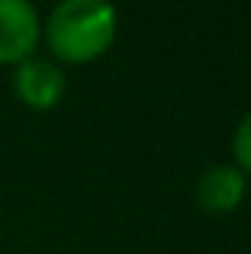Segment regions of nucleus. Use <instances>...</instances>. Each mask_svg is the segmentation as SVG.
I'll list each match as a JSON object with an SVG mask.
<instances>
[{
    "mask_svg": "<svg viewBox=\"0 0 251 254\" xmlns=\"http://www.w3.org/2000/svg\"><path fill=\"white\" fill-rule=\"evenodd\" d=\"M42 39L55 62L87 64L113 45L116 10L103 0H62L42 19Z\"/></svg>",
    "mask_w": 251,
    "mask_h": 254,
    "instance_id": "1",
    "label": "nucleus"
},
{
    "mask_svg": "<svg viewBox=\"0 0 251 254\" xmlns=\"http://www.w3.org/2000/svg\"><path fill=\"white\" fill-rule=\"evenodd\" d=\"M42 42V16L29 0H0V64H23Z\"/></svg>",
    "mask_w": 251,
    "mask_h": 254,
    "instance_id": "2",
    "label": "nucleus"
},
{
    "mask_svg": "<svg viewBox=\"0 0 251 254\" xmlns=\"http://www.w3.org/2000/svg\"><path fill=\"white\" fill-rule=\"evenodd\" d=\"M68 81L58 62L52 58H26L23 64L13 68V93L29 110H55L62 103Z\"/></svg>",
    "mask_w": 251,
    "mask_h": 254,
    "instance_id": "3",
    "label": "nucleus"
},
{
    "mask_svg": "<svg viewBox=\"0 0 251 254\" xmlns=\"http://www.w3.org/2000/svg\"><path fill=\"white\" fill-rule=\"evenodd\" d=\"M245 196V174L235 164H209L196 180V203L206 212H232Z\"/></svg>",
    "mask_w": 251,
    "mask_h": 254,
    "instance_id": "4",
    "label": "nucleus"
},
{
    "mask_svg": "<svg viewBox=\"0 0 251 254\" xmlns=\"http://www.w3.org/2000/svg\"><path fill=\"white\" fill-rule=\"evenodd\" d=\"M232 155H235V168L242 174H251V110L239 119L232 132Z\"/></svg>",
    "mask_w": 251,
    "mask_h": 254,
    "instance_id": "5",
    "label": "nucleus"
}]
</instances>
